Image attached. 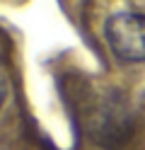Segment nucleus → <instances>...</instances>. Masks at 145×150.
<instances>
[{
	"label": "nucleus",
	"mask_w": 145,
	"mask_h": 150,
	"mask_svg": "<svg viewBox=\"0 0 145 150\" xmlns=\"http://www.w3.org/2000/svg\"><path fill=\"white\" fill-rule=\"evenodd\" d=\"M104 39L123 63H145V15L116 12L104 22Z\"/></svg>",
	"instance_id": "f03ea898"
},
{
	"label": "nucleus",
	"mask_w": 145,
	"mask_h": 150,
	"mask_svg": "<svg viewBox=\"0 0 145 150\" xmlns=\"http://www.w3.org/2000/svg\"><path fill=\"white\" fill-rule=\"evenodd\" d=\"M5 99H7V82H5L3 75H0V107L5 104Z\"/></svg>",
	"instance_id": "7ed1b4c3"
},
{
	"label": "nucleus",
	"mask_w": 145,
	"mask_h": 150,
	"mask_svg": "<svg viewBox=\"0 0 145 150\" xmlns=\"http://www.w3.org/2000/svg\"><path fill=\"white\" fill-rule=\"evenodd\" d=\"M131 131H133V119L128 104L116 92L104 95L87 116V133L92 136L94 143L104 148H119L121 143L128 140Z\"/></svg>",
	"instance_id": "f257e3e1"
}]
</instances>
